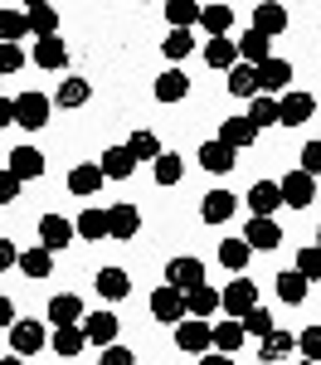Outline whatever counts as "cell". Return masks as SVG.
<instances>
[{
  "label": "cell",
  "mask_w": 321,
  "mask_h": 365,
  "mask_svg": "<svg viewBox=\"0 0 321 365\" xmlns=\"http://www.w3.org/2000/svg\"><path fill=\"white\" fill-rule=\"evenodd\" d=\"M219 307H224V312L233 317V322H238L243 312H253V307H258V282L248 278V273H233L229 287L219 292Z\"/></svg>",
  "instance_id": "1"
},
{
  "label": "cell",
  "mask_w": 321,
  "mask_h": 365,
  "mask_svg": "<svg viewBox=\"0 0 321 365\" xmlns=\"http://www.w3.org/2000/svg\"><path fill=\"white\" fill-rule=\"evenodd\" d=\"M175 346H180L185 356H209V351H214V327L200 322V317H185V322L175 327Z\"/></svg>",
  "instance_id": "2"
},
{
  "label": "cell",
  "mask_w": 321,
  "mask_h": 365,
  "mask_svg": "<svg viewBox=\"0 0 321 365\" xmlns=\"http://www.w3.org/2000/svg\"><path fill=\"white\" fill-rule=\"evenodd\" d=\"M49 113H54V103H49L44 93H20V98H15V122H20L25 132H44Z\"/></svg>",
  "instance_id": "3"
},
{
  "label": "cell",
  "mask_w": 321,
  "mask_h": 365,
  "mask_svg": "<svg viewBox=\"0 0 321 365\" xmlns=\"http://www.w3.org/2000/svg\"><path fill=\"white\" fill-rule=\"evenodd\" d=\"M151 317H156V322H166V327H180V322L190 317V312H185V292L171 287V282H166V287H156V292H151Z\"/></svg>",
  "instance_id": "4"
},
{
  "label": "cell",
  "mask_w": 321,
  "mask_h": 365,
  "mask_svg": "<svg viewBox=\"0 0 321 365\" xmlns=\"http://www.w3.org/2000/svg\"><path fill=\"white\" fill-rule=\"evenodd\" d=\"M278 190H283V205H288V210H307V205L317 200V180H312L307 170H288V175L278 180Z\"/></svg>",
  "instance_id": "5"
},
{
  "label": "cell",
  "mask_w": 321,
  "mask_h": 365,
  "mask_svg": "<svg viewBox=\"0 0 321 365\" xmlns=\"http://www.w3.org/2000/svg\"><path fill=\"white\" fill-rule=\"evenodd\" d=\"M292 83V63L288 58H268V63H258V93H268V98H283Z\"/></svg>",
  "instance_id": "6"
},
{
  "label": "cell",
  "mask_w": 321,
  "mask_h": 365,
  "mask_svg": "<svg viewBox=\"0 0 321 365\" xmlns=\"http://www.w3.org/2000/svg\"><path fill=\"white\" fill-rule=\"evenodd\" d=\"M243 244L258 253V249H278L283 244V225L278 220H263V215H253L248 225H243Z\"/></svg>",
  "instance_id": "7"
},
{
  "label": "cell",
  "mask_w": 321,
  "mask_h": 365,
  "mask_svg": "<svg viewBox=\"0 0 321 365\" xmlns=\"http://www.w3.org/2000/svg\"><path fill=\"white\" fill-rule=\"evenodd\" d=\"M166 282H171V287H180V292H190V287H200V282H204V263L180 253V258H171V263H166Z\"/></svg>",
  "instance_id": "8"
},
{
  "label": "cell",
  "mask_w": 321,
  "mask_h": 365,
  "mask_svg": "<svg viewBox=\"0 0 321 365\" xmlns=\"http://www.w3.org/2000/svg\"><path fill=\"white\" fill-rule=\"evenodd\" d=\"M312 108H317L312 93H283V98H278V122H283V127H302V122L312 117Z\"/></svg>",
  "instance_id": "9"
},
{
  "label": "cell",
  "mask_w": 321,
  "mask_h": 365,
  "mask_svg": "<svg viewBox=\"0 0 321 365\" xmlns=\"http://www.w3.org/2000/svg\"><path fill=\"white\" fill-rule=\"evenodd\" d=\"M142 229V210L137 205H112L107 210V239H137Z\"/></svg>",
  "instance_id": "10"
},
{
  "label": "cell",
  "mask_w": 321,
  "mask_h": 365,
  "mask_svg": "<svg viewBox=\"0 0 321 365\" xmlns=\"http://www.w3.org/2000/svg\"><path fill=\"white\" fill-rule=\"evenodd\" d=\"M102 180H107V175H102V166H98V161H83V166L68 170V190H73L78 200L98 195V190H102Z\"/></svg>",
  "instance_id": "11"
},
{
  "label": "cell",
  "mask_w": 321,
  "mask_h": 365,
  "mask_svg": "<svg viewBox=\"0 0 321 365\" xmlns=\"http://www.w3.org/2000/svg\"><path fill=\"white\" fill-rule=\"evenodd\" d=\"M248 210L263 215V220H273V215L283 210V190H278V180H258V185L248 190Z\"/></svg>",
  "instance_id": "12"
},
{
  "label": "cell",
  "mask_w": 321,
  "mask_h": 365,
  "mask_svg": "<svg viewBox=\"0 0 321 365\" xmlns=\"http://www.w3.org/2000/svg\"><path fill=\"white\" fill-rule=\"evenodd\" d=\"M10 346H15V356L44 351V322H15V327H10Z\"/></svg>",
  "instance_id": "13"
},
{
  "label": "cell",
  "mask_w": 321,
  "mask_h": 365,
  "mask_svg": "<svg viewBox=\"0 0 321 365\" xmlns=\"http://www.w3.org/2000/svg\"><path fill=\"white\" fill-rule=\"evenodd\" d=\"M39 244H44L49 253L68 249V244H73V225H68L63 215H44V220H39Z\"/></svg>",
  "instance_id": "14"
},
{
  "label": "cell",
  "mask_w": 321,
  "mask_h": 365,
  "mask_svg": "<svg viewBox=\"0 0 321 365\" xmlns=\"http://www.w3.org/2000/svg\"><path fill=\"white\" fill-rule=\"evenodd\" d=\"M83 331H88L93 346H102V351H107V346H117V317H112V312H88V317H83Z\"/></svg>",
  "instance_id": "15"
},
{
  "label": "cell",
  "mask_w": 321,
  "mask_h": 365,
  "mask_svg": "<svg viewBox=\"0 0 321 365\" xmlns=\"http://www.w3.org/2000/svg\"><path fill=\"white\" fill-rule=\"evenodd\" d=\"M233 161H238V151H229L224 141L214 137V141H200V166L204 170H214V175H229Z\"/></svg>",
  "instance_id": "16"
},
{
  "label": "cell",
  "mask_w": 321,
  "mask_h": 365,
  "mask_svg": "<svg viewBox=\"0 0 321 365\" xmlns=\"http://www.w3.org/2000/svg\"><path fill=\"white\" fill-rule=\"evenodd\" d=\"M25 20H29V34H34V39H54V34H58V10H54V5H44V0L29 5Z\"/></svg>",
  "instance_id": "17"
},
{
  "label": "cell",
  "mask_w": 321,
  "mask_h": 365,
  "mask_svg": "<svg viewBox=\"0 0 321 365\" xmlns=\"http://www.w3.org/2000/svg\"><path fill=\"white\" fill-rule=\"evenodd\" d=\"M78 322H83V297L58 292L54 302H49V327H78Z\"/></svg>",
  "instance_id": "18"
},
{
  "label": "cell",
  "mask_w": 321,
  "mask_h": 365,
  "mask_svg": "<svg viewBox=\"0 0 321 365\" xmlns=\"http://www.w3.org/2000/svg\"><path fill=\"white\" fill-rule=\"evenodd\" d=\"M219 141H224L229 151H243V146H253V141H258V127H253L248 117H229V122L219 127Z\"/></svg>",
  "instance_id": "19"
},
{
  "label": "cell",
  "mask_w": 321,
  "mask_h": 365,
  "mask_svg": "<svg viewBox=\"0 0 321 365\" xmlns=\"http://www.w3.org/2000/svg\"><path fill=\"white\" fill-rule=\"evenodd\" d=\"M292 351H297V336L283 331V327H273V331L263 336V346H258V361L273 365V361H283V356H292Z\"/></svg>",
  "instance_id": "20"
},
{
  "label": "cell",
  "mask_w": 321,
  "mask_h": 365,
  "mask_svg": "<svg viewBox=\"0 0 321 365\" xmlns=\"http://www.w3.org/2000/svg\"><path fill=\"white\" fill-rule=\"evenodd\" d=\"M10 170H15L20 180H39V175H44V156H39V146H15V151H10Z\"/></svg>",
  "instance_id": "21"
},
{
  "label": "cell",
  "mask_w": 321,
  "mask_h": 365,
  "mask_svg": "<svg viewBox=\"0 0 321 365\" xmlns=\"http://www.w3.org/2000/svg\"><path fill=\"white\" fill-rule=\"evenodd\" d=\"M98 166H102V175H107V180H127V175L137 170V156H132L127 146H107Z\"/></svg>",
  "instance_id": "22"
},
{
  "label": "cell",
  "mask_w": 321,
  "mask_h": 365,
  "mask_svg": "<svg viewBox=\"0 0 321 365\" xmlns=\"http://www.w3.org/2000/svg\"><path fill=\"white\" fill-rule=\"evenodd\" d=\"M253 29H258L263 39L283 34V29H288V10H283V5H273V0H268V5H258V10H253Z\"/></svg>",
  "instance_id": "23"
},
{
  "label": "cell",
  "mask_w": 321,
  "mask_h": 365,
  "mask_svg": "<svg viewBox=\"0 0 321 365\" xmlns=\"http://www.w3.org/2000/svg\"><path fill=\"white\" fill-rule=\"evenodd\" d=\"M268 44L273 39H263L258 29H248V34H238V63H248V68H258V63H268Z\"/></svg>",
  "instance_id": "24"
},
{
  "label": "cell",
  "mask_w": 321,
  "mask_h": 365,
  "mask_svg": "<svg viewBox=\"0 0 321 365\" xmlns=\"http://www.w3.org/2000/svg\"><path fill=\"white\" fill-rule=\"evenodd\" d=\"M233 210H238V200H233L229 190H209V195L200 200V215L209 220V225H224V220H229Z\"/></svg>",
  "instance_id": "25"
},
{
  "label": "cell",
  "mask_w": 321,
  "mask_h": 365,
  "mask_svg": "<svg viewBox=\"0 0 321 365\" xmlns=\"http://www.w3.org/2000/svg\"><path fill=\"white\" fill-rule=\"evenodd\" d=\"M15 268H20L25 278H49V273H54V253L44 249V244H39V249H25Z\"/></svg>",
  "instance_id": "26"
},
{
  "label": "cell",
  "mask_w": 321,
  "mask_h": 365,
  "mask_svg": "<svg viewBox=\"0 0 321 365\" xmlns=\"http://www.w3.org/2000/svg\"><path fill=\"white\" fill-rule=\"evenodd\" d=\"M200 54H204V63H209V68H224V73H229L233 63H238V44H233V39H209Z\"/></svg>",
  "instance_id": "27"
},
{
  "label": "cell",
  "mask_w": 321,
  "mask_h": 365,
  "mask_svg": "<svg viewBox=\"0 0 321 365\" xmlns=\"http://www.w3.org/2000/svg\"><path fill=\"white\" fill-rule=\"evenodd\" d=\"M98 292H102L107 302H127V292H132V278H127L122 268H102V273H98Z\"/></svg>",
  "instance_id": "28"
},
{
  "label": "cell",
  "mask_w": 321,
  "mask_h": 365,
  "mask_svg": "<svg viewBox=\"0 0 321 365\" xmlns=\"http://www.w3.org/2000/svg\"><path fill=\"white\" fill-rule=\"evenodd\" d=\"M34 63H39V68H63V63H68V44H63V39H39V44H34Z\"/></svg>",
  "instance_id": "29"
},
{
  "label": "cell",
  "mask_w": 321,
  "mask_h": 365,
  "mask_svg": "<svg viewBox=\"0 0 321 365\" xmlns=\"http://www.w3.org/2000/svg\"><path fill=\"white\" fill-rule=\"evenodd\" d=\"M185 312H190V317H214V312H219V292H214V287H190V292H185Z\"/></svg>",
  "instance_id": "30"
},
{
  "label": "cell",
  "mask_w": 321,
  "mask_h": 365,
  "mask_svg": "<svg viewBox=\"0 0 321 365\" xmlns=\"http://www.w3.org/2000/svg\"><path fill=\"white\" fill-rule=\"evenodd\" d=\"M83 341H88V331H83V322H78V327H54L49 346H54V356H78Z\"/></svg>",
  "instance_id": "31"
},
{
  "label": "cell",
  "mask_w": 321,
  "mask_h": 365,
  "mask_svg": "<svg viewBox=\"0 0 321 365\" xmlns=\"http://www.w3.org/2000/svg\"><path fill=\"white\" fill-rule=\"evenodd\" d=\"M229 93L233 98H258V68H248V63H233L229 68Z\"/></svg>",
  "instance_id": "32"
},
{
  "label": "cell",
  "mask_w": 321,
  "mask_h": 365,
  "mask_svg": "<svg viewBox=\"0 0 321 365\" xmlns=\"http://www.w3.org/2000/svg\"><path fill=\"white\" fill-rule=\"evenodd\" d=\"M200 25L209 29V39H229L233 10H229V5H204V10H200Z\"/></svg>",
  "instance_id": "33"
},
{
  "label": "cell",
  "mask_w": 321,
  "mask_h": 365,
  "mask_svg": "<svg viewBox=\"0 0 321 365\" xmlns=\"http://www.w3.org/2000/svg\"><path fill=\"white\" fill-rule=\"evenodd\" d=\"M73 234L88 239V244L107 239V210H83V215H78V225H73Z\"/></svg>",
  "instance_id": "34"
},
{
  "label": "cell",
  "mask_w": 321,
  "mask_h": 365,
  "mask_svg": "<svg viewBox=\"0 0 321 365\" xmlns=\"http://www.w3.org/2000/svg\"><path fill=\"white\" fill-rule=\"evenodd\" d=\"M185 93H190V78H185L180 68H166V73L156 78V98H161V103H180Z\"/></svg>",
  "instance_id": "35"
},
{
  "label": "cell",
  "mask_w": 321,
  "mask_h": 365,
  "mask_svg": "<svg viewBox=\"0 0 321 365\" xmlns=\"http://www.w3.org/2000/svg\"><path fill=\"white\" fill-rule=\"evenodd\" d=\"M307 287H312V282L302 278L297 268H288V273H278V297H283L288 307H297V302H307Z\"/></svg>",
  "instance_id": "36"
},
{
  "label": "cell",
  "mask_w": 321,
  "mask_h": 365,
  "mask_svg": "<svg viewBox=\"0 0 321 365\" xmlns=\"http://www.w3.org/2000/svg\"><path fill=\"white\" fill-rule=\"evenodd\" d=\"M243 336H248V331H243V322H219V327H214V351H219V356H233V351H238V346H243Z\"/></svg>",
  "instance_id": "37"
},
{
  "label": "cell",
  "mask_w": 321,
  "mask_h": 365,
  "mask_svg": "<svg viewBox=\"0 0 321 365\" xmlns=\"http://www.w3.org/2000/svg\"><path fill=\"white\" fill-rule=\"evenodd\" d=\"M200 10L204 5H195V0H171L161 15L171 20V29H190V25H200Z\"/></svg>",
  "instance_id": "38"
},
{
  "label": "cell",
  "mask_w": 321,
  "mask_h": 365,
  "mask_svg": "<svg viewBox=\"0 0 321 365\" xmlns=\"http://www.w3.org/2000/svg\"><path fill=\"white\" fill-rule=\"evenodd\" d=\"M248 258H253V249H248L243 239H224V244H219V263H224L229 273H243V268H248Z\"/></svg>",
  "instance_id": "39"
},
{
  "label": "cell",
  "mask_w": 321,
  "mask_h": 365,
  "mask_svg": "<svg viewBox=\"0 0 321 365\" xmlns=\"http://www.w3.org/2000/svg\"><path fill=\"white\" fill-rule=\"evenodd\" d=\"M151 166H156V185H180V175H185V161L175 151H161Z\"/></svg>",
  "instance_id": "40"
},
{
  "label": "cell",
  "mask_w": 321,
  "mask_h": 365,
  "mask_svg": "<svg viewBox=\"0 0 321 365\" xmlns=\"http://www.w3.org/2000/svg\"><path fill=\"white\" fill-rule=\"evenodd\" d=\"M248 122H253V127H278V98H268V93H258V98H253V103H248Z\"/></svg>",
  "instance_id": "41"
},
{
  "label": "cell",
  "mask_w": 321,
  "mask_h": 365,
  "mask_svg": "<svg viewBox=\"0 0 321 365\" xmlns=\"http://www.w3.org/2000/svg\"><path fill=\"white\" fill-rule=\"evenodd\" d=\"M20 34H29L25 10H0V44H20Z\"/></svg>",
  "instance_id": "42"
},
{
  "label": "cell",
  "mask_w": 321,
  "mask_h": 365,
  "mask_svg": "<svg viewBox=\"0 0 321 365\" xmlns=\"http://www.w3.org/2000/svg\"><path fill=\"white\" fill-rule=\"evenodd\" d=\"M88 98H93V88H88V78H63V88H58V108H83Z\"/></svg>",
  "instance_id": "43"
},
{
  "label": "cell",
  "mask_w": 321,
  "mask_h": 365,
  "mask_svg": "<svg viewBox=\"0 0 321 365\" xmlns=\"http://www.w3.org/2000/svg\"><path fill=\"white\" fill-rule=\"evenodd\" d=\"M161 54L171 58V63L190 58V54H195V34H190V29H171V34H166V49H161Z\"/></svg>",
  "instance_id": "44"
},
{
  "label": "cell",
  "mask_w": 321,
  "mask_h": 365,
  "mask_svg": "<svg viewBox=\"0 0 321 365\" xmlns=\"http://www.w3.org/2000/svg\"><path fill=\"white\" fill-rule=\"evenodd\" d=\"M127 151H132L137 161H156V156H161V141H156V132H132Z\"/></svg>",
  "instance_id": "45"
},
{
  "label": "cell",
  "mask_w": 321,
  "mask_h": 365,
  "mask_svg": "<svg viewBox=\"0 0 321 365\" xmlns=\"http://www.w3.org/2000/svg\"><path fill=\"white\" fill-rule=\"evenodd\" d=\"M297 273H302L307 282H321V249H317V244L297 253Z\"/></svg>",
  "instance_id": "46"
},
{
  "label": "cell",
  "mask_w": 321,
  "mask_h": 365,
  "mask_svg": "<svg viewBox=\"0 0 321 365\" xmlns=\"http://www.w3.org/2000/svg\"><path fill=\"white\" fill-rule=\"evenodd\" d=\"M25 63H29V54L20 44H0V78H5V73H20Z\"/></svg>",
  "instance_id": "47"
},
{
  "label": "cell",
  "mask_w": 321,
  "mask_h": 365,
  "mask_svg": "<svg viewBox=\"0 0 321 365\" xmlns=\"http://www.w3.org/2000/svg\"><path fill=\"white\" fill-rule=\"evenodd\" d=\"M238 322H243V331H248V336H268V331H273V317H268V307H253V312H243Z\"/></svg>",
  "instance_id": "48"
},
{
  "label": "cell",
  "mask_w": 321,
  "mask_h": 365,
  "mask_svg": "<svg viewBox=\"0 0 321 365\" xmlns=\"http://www.w3.org/2000/svg\"><path fill=\"white\" fill-rule=\"evenodd\" d=\"M297 351H302V361H317L321 365V327H307V331L297 336Z\"/></svg>",
  "instance_id": "49"
},
{
  "label": "cell",
  "mask_w": 321,
  "mask_h": 365,
  "mask_svg": "<svg viewBox=\"0 0 321 365\" xmlns=\"http://www.w3.org/2000/svg\"><path fill=\"white\" fill-rule=\"evenodd\" d=\"M20 190H25V180H20L15 170L5 166V170H0V205H10V200L20 195Z\"/></svg>",
  "instance_id": "50"
},
{
  "label": "cell",
  "mask_w": 321,
  "mask_h": 365,
  "mask_svg": "<svg viewBox=\"0 0 321 365\" xmlns=\"http://www.w3.org/2000/svg\"><path fill=\"white\" fill-rule=\"evenodd\" d=\"M302 170H307L312 180L321 175V141H307V146H302Z\"/></svg>",
  "instance_id": "51"
},
{
  "label": "cell",
  "mask_w": 321,
  "mask_h": 365,
  "mask_svg": "<svg viewBox=\"0 0 321 365\" xmlns=\"http://www.w3.org/2000/svg\"><path fill=\"white\" fill-rule=\"evenodd\" d=\"M98 365H137V356H132L127 346H107V351H102V361H98Z\"/></svg>",
  "instance_id": "52"
},
{
  "label": "cell",
  "mask_w": 321,
  "mask_h": 365,
  "mask_svg": "<svg viewBox=\"0 0 321 365\" xmlns=\"http://www.w3.org/2000/svg\"><path fill=\"white\" fill-rule=\"evenodd\" d=\"M15 263H20V249H15L10 239H0V273H5V268H15Z\"/></svg>",
  "instance_id": "53"
},
{
  "label": "cell",
  "mask_w": 321,
  "mask_h": 365,
  "mask_svg": "<svg viewBox=\"0 0 321 365\" xmlns=\"http://www.w3.org/2000/svg\"><path fill=\"white\" fill-rule=\"evenodd\" d=\"M15 322H20V317H15V302L0 292V327H15Z\"/></svg>",
  "instance_id": "54"
},
{
  "label": "cell",
  "mask_w": 321,
  "mask_h": 365,
  "mask_svg": "<svg viewBox=\"0 0 321 365\" xmlns=\"http://www.w3.org/2000/svg\"><path fill=\"white\" fill-rule=\"evenodd\" d=\"M10 122H15V103H10V98H0V127H10Z\"/></svg>",
  "instance_id": "55"
},
{
  "label": "cell",
  "mask_w": 321,
  "mask_h": 365,
  "mask_svg": "<svg viewBox=\"0 0 321 365\" xmlns=\"http://www.w3.org/2000/svg\"><path fill=\"white\" fill-rule=\"evenodd\" d=\"M200 365H233V356H219V351H209V356H200Z\"/></svg>",
  "instance_id": "56"
},
{
  "label": "cell",
  "mask_w": 321,
  "mask_h": 365,
  "mask_svg": "<svg viewBox=\"0 0 321 365\" xmlns=\"http://www.w3.org/2000/svg\"><path fill=\"white\" fill-rule=\"evenodd\" d=\"M0 365H25V356H10V361H0Z\"/></svg>",
  "instance_id": "57"
},
{
  "label": "cell",
  "mask_w": 321,
  "mask_h": 365,
  "mask_svg": "<svg viewBox=\"0 0 321 365\" xmlns=\"http://www.w3.org/2000/svg\"><path fill=\"white\" fill-rule=\"evenodd\" d=\"M302 365H317V361H302Z\"/></svg>",
  "instance_id": "58"
},
{
  "label": "cell",
  "mask_w": 321,
  "mask_h": 365,
  "mask_svg": "<svg viewBox=\"0 0 321 365\" xmlns=\"http://www.w3.org/2000/svg\"><path fill=\"white\" fill-rule=\"evenodd\" d=\"M317 249H321V234H317Z\"/></svg>",
  "instance_id": "59"
},
{
  "label": "cell",
  "mask_w": 321,
  "mask_h": 365,
  "mask_svg": "<svg viewBox=\"0 0 321 365\" xmlns=\"http://www.w3.org/2000/svg\"><path fill=\"white\" fill-rule=\"evenodd\" d=\"M317 141H321V137H317Z\"/></svg>",
  "instance_id": "60"
}]
</instances>
